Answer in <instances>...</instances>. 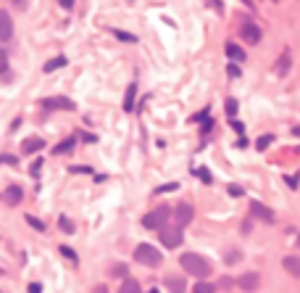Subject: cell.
Listing matches in <instances>:
<instances>
[{
  "label": "cell",
  "mask_w": 300,
  "mask_h": 293,
  "mask_svg": "<svg viewBox=\"0 0 300 293\" xmlns=\"http://www.w3.org/2000/svg\"><path fill=\"white\" fill-rule=\"evenodd\" d=\"M208 291H216V285H211V283H198L195 285V293H208Z\"/></svg>",
  "instance_id": "obj_29"
},
{
  "label": "cell",
  "mask_w": 300,
  "mask_h": 293,
  "mask_svg": "<svg viewBox=\"0 0 300 293\" xmlns=\"http://www.w3.org/2000/svg\"><path fill=\"white\" fill-rule=\"evenodd\" d=\"M134 95H137V84H129L127 98H124V111H134Z\"/></svg>",
  "instance_id": "obj_14"
},
{
  "label": "cell",
  "mask_w": 300,
  "mask_h": 293,
  "mask_svg": "<svg viewBox=\"0 0 300 293\" xmlns=\"http://www.w3.org/2000/svg\"><path fill=\"white\" fill-rule=\"evenodd\" d=\"M243 3L247 5V8H253V5H256V3H253V0H243Z\"/></svg>",
  "instance_id": "obj_41"
},
{
  "label": "cell",
  "mask_w": 300,
  "mask_h": 293,
  "mask_svg": "<svg viewBox=\"0 0 300 293\" xmlns=\"http://www.w3.org/2000/svg\"><path fill=\"white\" fill-rule=\"evenodd\" d=\"M226 71H229V77H240V66H234V63H229V69H226Z\"/></svg>",
  "instance_id": "obj_35"
},
{
  "label": "cell",
  "mask_w": 300,
  "mask_h": 293,
  "mask_svg": "<svg viewBox=\"0 0 300 293\" xmlns=\"http://www.w3.org/2000/svg\"><path fill=\"white\" fill-rule=\"evenodd\" d=\"M258 285V275H253V272H247V275L240 277V288H245V291H253Z\"/></svg>",
  "instance_id": "obj_16"
},
{
  "label": "cell",
  "mask_w": 300,
  "mask_h": 293,
  "mask_svg": "<svg viewBox=\"0 0 300 293\" xmlns=\"http://www.w3.org/2000/svg\"><path fill=\"white\" fill-rule=\"evenodd\" d=\"M5 71H8V53L0 48V74H5Z\"/></svg>",
  "instance_id": "obj_27"
},
{
  "label": "cell",
  "mask_w": 300,
  "mask_h": 293,
  "mask_svg": "<svg viewBox=\"0 0 300 293\" xmlns=\"http://www.w3.org/2000/svg\"><path fill=\"white\" fill-rule=\"evenodd\" d=\"M271 143H274V135H263V138H258V140H256V148H258V151H266V148H269Z\"/></svg>",
  "instance_id": "obj_22"
},
{
  "label": "cell",
  "mask_w": 300,
  "mask_h": 293,
  "mask_svg": "<svg viewBox=\"0 0 300 293\" xmlns=\"http://www.w3.org/2000/svg\"><path fill=\"white\" fill-rule=\"evenodd\" d=\"M58 225H61V230H63V232H69V235L74 232V222H71L69 217H63V214L58 217Z\"/></svg>",
  "instance_id": "obj_21"
},
{
  "label": "cell",
  "mask_w": 300,
  "mask_h": 293,
  "mask_svg": "<svg viewBox=\"0 0 300 293\" xmlns=\"http://www.w3.org/2000/svg\"><path fill=\"white\" fill-rule=\"evenodd\" d=\"M113 35L119 37V40H124V42H137V37L134 35H129V32H121V29H113Z\"/></svg>",
  "instance_id": "obj_24"
},
{
  "label": "cell",
  "mask_w": 300,
  "mask_h": 293,
  "mask_svg": "<svg viewBox=\"0 0 300 293\" xmlns=\"http://www.w3.org/2000/svg\"><path fill=\"white\" fill-rule=\"evenodd\" d=\"M226 56H229L232 58V61H245V50L243 48H240V45L237 42H226Z\"/></svg>",
  "instance_id": "obj_12"
},
{
  "label": "cell",
  "mask_w": 300,
  "mask_h": 293,
  "mask_svg": "<svg viewBox=\"0 0 300 293\" xmlns=\"http://www.w3.org/2000/svg\"><path fill=\"white\" fill-rule=\"evenodd\" d=\"M298 153H300V148H298Z\"/></svg>",
  "instance_id": "obj_43"
},
{
  "label": "cell",
  "mask_w": 300,
  "mask_h": 293,
  "mask_svg": "<svg viewBox=\"0 0 300 293\" xmlns=\"http://www.w3.org/2000/svg\"><path fill=\"white\" fill-rule=\"evenodd\" d=\"M61 66H66V58H63V56H58V58H50V61L45 63L42 69L50 74V71H56V69H61Z\"/></svg>",
  "instance_id": "obj_17"
},
{
  "label": "cell",
  "mask_w": 300,
  "mask_h": 293,
  "mask_svg": "<svg viewBox=\"0 0 300 293\" xmlns=\"http://www.w3.org/2000/svg\"><path fill=\"white\" fill-rule=\"evenodd\" d=\"M61 253H63L66 259H71V262H76V259H79V256H76V251L69 249V246H61Z\"/></svg>",
  "instance_id": "obj_28"
},
{
  "label": "cell",
  "mask_w": 300,
  "mask_h": 293,
  "mask_svg": "<svg viewBox=\"0 0 300 293\" xmlns=\"http://www.w3.org/2000/svg\"><path fill=\"white\" fill-rule=\"evenodd\" d=\"M121 291H127V293H137L140 291V283H137V280H132V277H127L121 283Z\"/></svg>",
  "instance_id": "obj_20"
},
{
  "label": "cell",
  "mask_w": 300,
  "mask_h": 293,
  "mask_svg": "<svg viewBox=\"0 0 300 293\" xmlns=\"http://www.w3.org/2000/svg\"><path fill=\"white\" fill-rule=\"evenodd\" d=\"M211 5H213V8L219 11V14H221V0H211Z\"/></svg>",
  "instance_id": "obj_40"
},
{
  "label": "cell",
  "mask_w": 300,
  "mask_h": 293,
  "mask_svg": "<svg viewBox=\"0 0 300 293\" xmlns=\"http://www.w3.org/2000/svg\"><path fill=\"white\" fill-rule=\"evenodd\" d=\"M169 217H171V209H166V206H161V209H155V211H150L145 214V219H142V225L148 227V230H161L166 222H169Z\"/></svg>",
  "instance_id": "obj_3"
},
{
  "label": "cell",
  "mask_w": 300,
  "mask_h": 293,
  "mask_svg": "<svg viewBox=\"0 0 300 293\" xmlns=\"http://www.w3.org/2000/svg\"><path fill=\"white\" fill-rule=\"evenodd\" d=\"M226 190H229V195H232V198H240V195L245 193V190H243V188H240V185H229V188H226Z\"/></svg>",
  "instance_id": "obj_31"
},
{
  "label": "cell",
  "mask_w": 300,
  "mask_h": 293,
  "mask_svg": "<svg viewBox=\"0 0 300 293\" xmlns=\"http://www.w3.org/2000/svg\"><path fill=\"white\" fill-rule=\"evenodd\" d=\"M240 35H243V40L247 45L261 42V27H258V24H253V21H243V24H240Z\"/></svg>",
  "instance_id": "obj_6"
},
{
  "label": "cell",
  "mask_w": 300,
  "mask_h": 293,
  "mask_svg": "<svg viewBox=\"0 0 300 293\" xmlns=\"http://www.w3.org/2000/svg\"><path fill=\"white\" fill-rule=\"evenodd\" d=\"M277 71H279L282 77L287 74V71H290V50H284V56L277 61Z\"/></svg>",
  "instance_id": "obj_18"
},
{
  "label": "cell",
  "mask_w": 300,
  "mask_h": 293,
  "mask_svg": "<svg viewBox=\"0 0 300 293\" xmlns=\"http://www.w3.org/2000/svg\"><path fill=\"white\" fill-rule=\"evenodd\" d=\"M40 106L50 108V111H71V108H74V101H71V98H63V95H56V98H42Z\"/></svg>",
  "instance_id": "obj_5"
},
{
  "label": "cell",
  "mask_w": 300,
  "mask_h": 293,
  "mask_svg": "<svg viewBox=\"0 0 300 293\" xmlns=\"http://www.w3.org/2000/svg\"><path fill=\"white\" fill-rule=\"evenodd\" d=\"M177 188H179V182H169V185L155 188V193H169V190H177Z\"/></svg>",
  "instance_id": "obj_30"
},
{
  "label": "cell",
  "mask_w": 300,
  "mask_h": 293,
  "mask_svg": "<svg viewBox=\"0 0 300 293\" xmlns=\"http://www.w3.org/2000/svg\"><path fill=\"white\" fill-rule=\"evenodd\" d=\"M195 174H198V177H200V180H203V182H208V185H211V182H213V177H211V172H208V169H206V167H200V169H195Z\"/></svg>",
  "instance_id": "obj_23"
},
{
  "label": "cell",
  "mask_w": 300,
  "mask_h": 293,
  "mask_svg": "<svg viewBox=\"0 0 300 293\" xmlns=\"http://www.w3.org/2000/svg\"><path fill=\"white\" fill-rule=\"evenodd\" d=\"M158 232H161V235H158L161 243H164L166 249H177V246H182V230H179V225L177 227H166L164 225Z\"/></svg>",
  "instance_id": "obj_4"
},
{
  "label": "cell",
  "mask_w": 300,
  "mask_h": 293,
  "mask_svg": "<svg viewBox=\"0 0 300 293\" xmlns=\"http://www.w3.org/2000/svg\"><path fill=\"white\" fill-rule=\"evenodd\" d=\"M42 148H45V140L42 138H27V140L21 143V153H27V156L42 151Z\"/></svg>",
  "instance_id": "obj_9"
},
{
  "label": "cell",
  "mask_w": 300,
  "mask_h": 293,
  "mask_svg": "<svg viewBox=\"0 0 300 293\" xmlns=\"http://www.w3.org/2000/svg\"><path fill=\"white\" fill-rule=\"evenodd\" d=\"M14 37V21H11L8 11H0V42L11 40Z\"/></svg>",
  "instance_id": "obj_7"
},
{
  "label": "cell",
  "mask_w": 300,
  "mask_h": 293,
  "mask_svg": "<svg viewBox=\"0 0 300 293\" xmlns=\"http://www.w3.org/2000/svg\"><path fill=\"white\" fill-rule=\"evenodd\" d=\"M292 135H298V138H300V127H292Z\"/></svg>",
  "instance_id": "obj_42"
},
{
  "label": "cell",
  "mask_w": 300,
  "mask_h": 293,
  "mask_svg": "<svg viewBox=\"0 0 300 293\" xmlns=\"http://www.w3.org/2000/svg\"><path fill=\"white\" fill-rule=\"evenodd\" d=\"M179 264H182V270L190 272L192 277H208L211 275V264H208L203 256H198V253H185V256H179Z\"/></svg>",
  "instance_id": "obj_1"
},
{
  "label": "cell",
  "mask_w": 300,
  "mask_h": 293,
  "mask_svg": "<svg viewBox=\"0 0 300 293\" xmlns=\"http://www.w3.org/2000/svg\"><path fill=\"white\" fill-rule=\"evenodd\" d=\"M40 169H42V159H37L35 164H32V172L29 174H32V177H40Z\"/></svg>",
  "instance_id": "obj_32"
},
{
  "label": "cell",
  "mask_w": 300,
  "mask_h": 293,
  "mask_svg": "<svg viewBox=\"0 0 300 293\" xmlns=\"http://www.w3.org/2000/svg\"><path fill=\"white\" fill-rule=\"evenodd\" d=\"M174 219H177V225L182 227V225H187L192 219V206L190 204H179L177 206V211H174Z\"/></svg>",
  "instance_id": "obj_10"
},
{
  "label": "cell",
  "mask_w": 300,
  "mask_h": 293,
  "mask_svg": "<svg viewBox=\"0 0 300 293\" xmlns=\"http://www.w3.org/2000/svg\"><path fill=\"white\" fill-rule=\"evenodd\" d=\"M166 288H171V291H185L187 283H185V280H179V277H166Z\"/></svg>",
  "instance_id": "obj_19"
},
{
  "label": "cell",
  "mask_w": 300,
  "mask_h": 293,
  "mask_svg": "<svg viewBox=\"0 0 300 293\" xmlns=\"http://www.w3.org/2000/svg\"><path fill=\"white\" fill-rule=\"evenodd\" d=\"M224 106H226V116H234V114H237V101H234V98H226Z\"/></svg>",
  "instance_id": "obj_26"
},
{
  "label": "cell",
  "mask_w": 300,
  "mask_h": 293,
  "mask_svg": "<svg viewBox=\"0 0 300 293\" xmlns=\"http://www.w3.org/2000/svg\"><path fill=\"white\" fill-rule=\"evenodd\" d=\"M21 198H24V190H21V188H19V185H11L8 190H5V201H8L11 206H16Z\"/></svg>",
  "instance_id": "obj_13"
},
{
  "label": "cell",
  "mask_w": 300,
  "mask_h": 293,
  "mask_svg": "<svg viewBox=\"0 0 300 293\" xmlns=\"http://www.w3.org/2000/svg\"><path fill=\"white\" fill-rule=\"evenodd\" d=\"M69 172H74V174H87V172H93L90 167H71Z\"/></svg>",
  "instance_id": "obj_34"
},
{
  "label": "cell",
  "mask_w": 300,
  "mask_h": 293,
  "mask_svg": "<svg viewBox=\"0 0 300 293\" xmlns=\"http://www.w3.org/2000/svg\"><path fill=\"white\" fill-rule=\"evenodd\" d=\"M211 127H213V122H211V119H206V122H203V135L211 132Z\"/></svg>",
  "instance_id": "obj_37"
},
{
  "label": "cell",
  "mask_w": 300,
  "mask_h": 293,
  "mask_svg": "<svg viewBox=\"0 0 300 293\" xmlns=\"http://www.w3.org/2000/svg\"><path fill=\"white\" fill-rule=\"evenodd\" d=\"M250 214L258 219H263V222H274V211L269 206H263L261 201H250Z\"/></svg>",
  "instance_id": "obj_8"
},
{
  "label": "cell",
  "mask_w": 300,
  "mask_h": 293,
  "mask_svg": "<svg viewBox=\"0 0 300 293\" xmlns=\"http://www.w3.org/2000/svg\"><path fill=\"white\" fill-rule=\"evenodd\" d=\"M206 119H208V108H203V111H198L192 116V122H206Z\"/></svg>",
  "instance_id": "obj_33"
},
{
  "label": "cell",
  "mask_w": 300,
  "mask_h": 293,
  "mask_svg": "<svg viewBox=\"0 0 300 293\" xmlns=\"http://www.w3.org/2000/svg\"><path fill=\"white\" fill-rule=\"evenodd\" d=\"M27 222L32 225V227H35V230H45V222H42V219H37V217H32V214H27Z\"/></svg>",
  "instance_id": "obj_25"
},
{
  "label": "cell",
  "mask_w": 300,
  "mask_h": 293,
  "mask_svg": "<svg viewBox=\"0 0 300 293\" xmlns=\"http://www.w3.org/2000/svg\"><path fill=\"white\" fill-rule=\"evenodd\" d=\"M134 262L137 264H145V267H158L161 262H164V256H161L158 249L142 243V246H137V249H134Z\"/></svg>",
  "instance_id": "obj_2"
},
{
  "label": "cell",
  "mask_w": 300,
  "mask_h": 293,
  "mask_svg": "<svg viewBox=\"0 0 300 293\" xmlns=\"http://www.w3.org/2000/svg\"><path fill=\"white\" fill-rule=\"evenodd\" d=\"M74 146H76V138H66L63 143H58L53 153H56V156H61V153H71V151H74Z\"/></svg>",
  "instance_id": "obj_15"
},
{
  "label": "cell",
  "mask_w": 300,
  "mask_h": 293,
  "mask_svg": "<svg viewBox=\"0 0 300 293\" xmlns=\"http://www.w3.org/2000/svg\"><path fill=\"white\" fill-rule=\"evenodd\" d=\"M232 127H234V129H237V132H240V135H243V132H245V127H243V122H232Z\"/></svg>",
  "instance_id": "obj_38"
},
{
  "label": "cell",
  "mask_w": 300,
  "mask_h": 293,
  "mask_svg": "<svg viewBox=\"0 0 300 293\" xmlns=\"http://www.w3.org/2000/svg\"><path fill=\"white\" fill-rule=\"evenodd\" d=\"M282 267L290 272V275L300 277V256H284V259H282Z\"/></svg>",
  "instance_id": "obj_11"
},
{
  "label": "cell",
  "mask_w": 300,
  "mask_h": 293,
  "mask_svg": "<svg viewBox=\"0 0 300 293\" xmlns=\"http://www.w3.org/2000/svg\"><path fill=\"white\" fill-rule=\"evenodd\" d=\"M58 3H61L66 11H71V8H74V0H58Z\"/></svg>",
  "instance_id": "obj_36"
},
{
  "label": "cell",
  "mask_w": 300,
  "mask_h": 293,
  "mask_svg": "<svg viewBox=\"0 0 300 293\" xmlns=\"http://www.w3.org/2000/svg\"><path fill=\"white\" fill-rule=\"evenodd\" d=\"M29 291H32V293H40V291H42V285H40V283H32V285H29Z\"/></svg>",
  "instance_id": "obj_39"
}]
</instances>
